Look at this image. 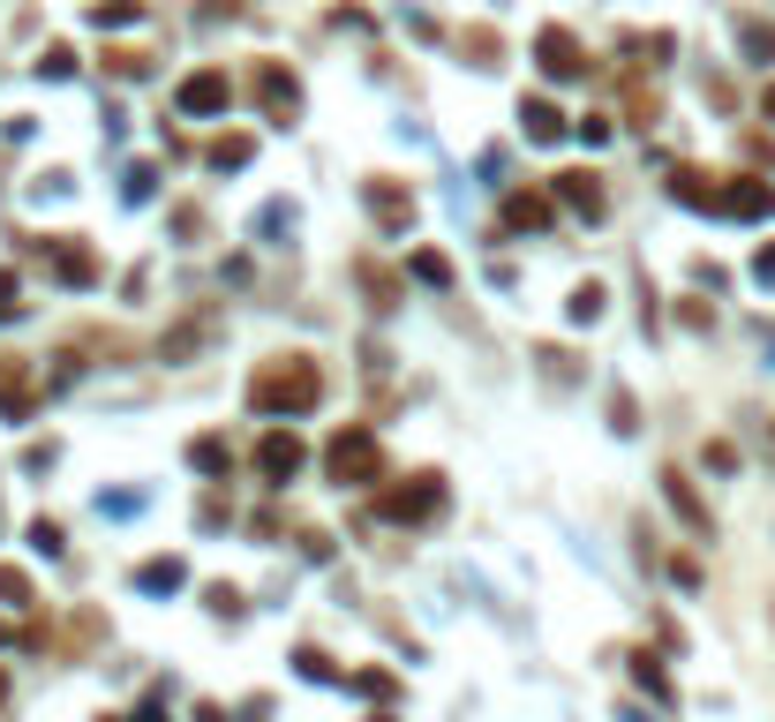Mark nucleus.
I'll list each match as a JSON object with an SVG mask.
<instances>
[{
  "label": "nucleus",
  "mask_w": 775,
  "mask_h": 722,
  "mask_svg": "<svg viewBox=\"0 0 775 722\" xmlns=\"http://www.w3.org/2000/svg\"><path fill=\"white\" fill-rule=\"evenodd\" d=\"M324 399V369L309 354H279V362H257L249 377V407L257 414H309Z\"/></svg>",
  "instance_id": "nucleus-1"
},
{
  "label": "nucleus",
  "mask_w": 775,
  "mask_h": 722,
  "mask_svg": "<svg viewBox=\"0 0 775 722\" xmlns=\"http://www.w3.org/2000/svg\"><path fill=\"white\" fill-rule=\"evenodd\" d=\"M324 474H332L340 489L377 482V474H385V444H377V429H362V422L332 429V444H324Z\"/></svg>",
  "instance_id": "nucleus-2"
},
{
  "label": "nucleus",
  "mask_w": 775,
  "mask_h": 722,
  "mask_svg": "<svg viewBox=\"0 0 775 722\" xmlns=\"http://www.w3.org/2000/svg\"><path fill=\"white\" fill-rule=\"evenodd\" d=\"M437 511H444V474H407L377 497V519H391V527H422Z\"/></svg>",
  "instance_id": "nucleus-3"
},
{
  "label": "nucleus",
  "mask_w": 775,
  "mask_h": 722,
  "mask_svg": "<svg viewBox=\"0 0 775 722\" xmlns=\"http://www.w3.org/2000/svg\"><path fill=\"white\" fill-rule=\"evenodd\" d=\"M249 98L263 106V121H279V128L302 121V84H294V68H287V61H257V76H249Z\"/></svg>",
  "instance_id": "nucleus-4"
},
{
  "label": "nucleus",
  "mask_w": 775,
  "mask_h": 722,
  "mask_svg": "<svg viewBox=\"0 0 775 722\" xmlns=\"http://www.w3.org/2000/svg\"><path fill=\"white\" fill-rule=\"evenodd\" d=\"M39 263L53 271V287H98V279H106L98 249H90V241H68V234H45V241H39Z\"/></svg>",
  "instance_id": "nucleus-5"
},
{
  "label": "nucleus",
  "mask_w": 775,
  "mask_h": 722,
  "mask_svg": "<svg viewBox=\"0 0 775 722\" xmlns=\"http://www.w3.org/2000/svg\"><path fill=\"white\" fill-rule=\"evenodd\" d=\"M535 68H542L550 84H580V76H588V45L572 39V31H558V23H550V31L535 39Z\"/></svg>",
  "instance_id": "nucleus-6"
},
{
  "label": "nucleus",
  "mask_w": 775,
  "mask_h": 722,
  "mask_svg": "<svg viewBox=\"0 0 775 722\" xmlns=\"http://www.w3.org/2000/svg\"><path fill=\"white\" fill-rule=\"evenodd\" d=\"M550 196H558V204H564L572 218H588V226H595V218L610 212V196H603V173H588V166H564L558 181H550Z\"/></svg>",
  "instance_id": "nucleus-7"
},
{
  "label": "nucleus",
  "mask_w": 775,
  "mask_h": 722,
  "mask_svg": "<svg viewBox=\"0 0 775 722\" xmlns=\"http://www.w3.org/2000/svg\"><path fill=\"white\" fill-rule=\"evenodd\" d=\"M302 460H309V444L294 437V429H271V437L257 444V474H263V482H294Z\"/></svg>",
  "instance_id": "nucleus-8"
},
{
  "label": "nucleus",
  "mask_w": 775,
  "mask_h": 722,
  "mask_svg": "<svg viewBox=\"0 0 775 722\" xmlns=\"http://www.w3.org/2000/svg\"><path fill=\"white\" fill-rule=\"evenodd\" d=\"M564 106L558 98H542V90H527V98H519V136H527V143H558L564 136Z\"/></svg>",
  "instance_id": "nucleus-9"
},
{
  "label": "nucleus",
  "mask_w": 775,
  "mask_h": 722,
  "mask_svg": "<svg viewBox=\"0 0 775 722\" xmlns=\"http://www.w3.org/2000/svg\"><path fill=\"white\" fill-rule=\"evenodd\" d=\"M550 218H558V196H550V188H513V196H505V226H513V234H542Z\"/></svg>",
  "instance_id": "nucleus-10"
},
{
  "label": "nucleus",
  "mask_w": 775,
  "mask_h": 722,
  "mask_svg": "<svg viewBox=\"0 0 775 722\" xmlns=\"http://www.w3.org/2000/svg\"><path fill=\"white\" fill-rule=\"evenodd\" d=\"M723 218H775V188H768V181H753V173L723 181Z\"/></svg>",
  "instance_id": "nucleus-11"
},
{
  "label": "nucleus",
  "mask_w": 775,
  "mask_h": 722,
  "mask_svg": "<svg viewBox=\"0 0 775 722\" xmlns=\"http://www.w3.org/2000/svg\"><path fill=\"white\" fill-rule=\"evenodd\" d=\"M226 98H234V84H226L218 68H196V76L181 84V114H204V121H212V114H226Z\"/></svg>",
  "instance_id": "nucleus-12"
},
{
  "label": "nucleus",
  "mask_w": 775,
  "mask_h": 722,
  "mask_svg": "<svg viewBox=\"0 0 775 722\" xmlns=\"http://www.w3.org/2000/svg\"><path fill=\"white\" fill-rule=\"evenodd\" d=\"M369 218H377L385 234H407V226H415V196H407L399 181H369Z\"/></svg>",
  "instance_id": "nucleus-13"
},
{
  "label": "nucleus",
  "mask_w": 775,
  "mask_h": 722,
  "mask_svg": "<svg viewBox=\"0 0 775 722\" xmlns=\"http://www.w3.org/2000/svg\"><path fill=\"white\" fill-rule=\"evenodd\" d=\"M670 196H678V204H692V212H715V218H723V188H715V173H700V166H670Z\"/></svg>",
  "instance_id": "nucleus-14"
},
{
  "label": "nucleus",
  "mask_w": 775,
  "mask_h": 722,
  "mask_svg": "<svg viewBox=\"0 0 775 722\" xmlns=\"http://www.w3.org/2000/svg\"><path fill=\"white\" fill-rule=\"evenodd\" d=\"M663 497H670V505L686 511V527H692V535H715V519H708V505L692 497V482H686V474H678V467L663 474Z\"/></svg>",
  "instance_id": "nucleus-15"
},
{
  "label": "nucleus",
  "mask_w": 775,
  "mask_h": 722,
  "mask_svg": "<svg viewBox=\"0 0 775 722\" xmlns=\"http://www.w3.org/2000/svg\"><path fill=\"white\" fill-rule=\"evenodd\" d=\"M294 678H309V685H340L346 670L324 655V647H294Z\"/></svg>",
  "instance_id": "nucleus-16"
},
{
  "label": "nucleus",
  "mask_w": 775,
  "mask_h": 722,
  "mask_svg": "<svg viewBox=\"0 0 775 722\" xmlns=\"http://www.w3.org/2000/svg\"><path fill=\"white\" fill-rule=\"evenodd\" d=\"M136 588H143V595H173V588H181V557H151V564L136 572Z\"/></svg>",
  "instance_id": "nucleus-17"
},
{
  "label": "nucleus",
  "mask_w": 775,
  "mask_h": 722,
  "mask_svg": "<svg viewBox=\"0 0 775 722\" xmlns=\"http://www.w3.org/2000/svg\"><path fill=\"white\" fill-rule=\"evenodd\" d=\"M249 151H257L249 136H218V143H212V151H204V159H212L218 173H234V166H249Z\"/></svg>",
  "instance_id": "nucleus-18"
},
{
  "label": "nucleus",
  "mask_w": 775,
  "mask_h": 722,
  "mask_svg": "<svg viewBox=\"0 0 775 722\" xmlns=\"http://www.w3.org/2000/svg\"><path fill=\"white\" fill-rule=\"evenodd\" d=\"M415 279H422V287H452V256L444 249H415Z\"/></svg>",
  "instance_id": "nucleus-19"
},
{
  "label": "nucleus",
  "mask_w": 775,
  "mask_h": 722,
  "mask_svg": "<svg viewBox=\"0 0 775 722\" xmlns=\"http://www.w3.org/2000/svg\"><path fill=\"white\" fill-rule=\"evenodd\" d=\"M151 196H159V166H129V181H121V204H151Z\"/></svg>",
  "instance_id": "nucleus-20"
},
{
  "label": "nucleus",
  "mask_w": 775,
  "mask_h": 722,
  "mask_svg": "<svg viewBox=\"0 0 775 722\" xmlns=\"http://www.w3.org/2000/svg\"><path fill=\"white\" fill-rule=\"evenodd\" d=\"M0 602H8V610H31V572L0 564Z\"/></svg>",
  "instance_id": "nucleus-21"
},
{
  "label": "nucleus",
  "mask_w": 775,
  "mask_h": 722,
  "mask_svg": "<svg viewBox=\"0 0 775 722\" xmlns=\"http://www.w3.org/2000/svg\"><path fill=\"white\" fill-rule=\"evenodd\" d=\"M603 301H610V287H595V279H588V287L572 294V324H595V316H603Z\"/></svg>",
  "instance_id": "nucleus-22"
},
{
  "label": "nucleus",
  "mask_w": 775,
  "mask_h": 722,
  "mask_svg": "<svg viewBox=\"0 0 775 722\" xmlns=\"http://www.w3.org/2000/svg\"><path fill=\"white\" fill-rule=\"evenodd\" d=\"M460 45L474 53V68H497V61H505V39H489V31H467Z\"/></svg>",
  "instance_id": "nucleus-23"
},
{
  "label": "nucleus",
  "mask_w": 775,
  "mask_h": 722,
  "mask_svg": "<svg viewBox=\"0 0 775 722\" xmlns=\"http://www.w3.org/2000/svg\"><path fill=\"white\" fill-rule=\"evenodd\" d=\"M136 15H143V0H106V8H98L106 31H121V23H136Z\"/></svg>",
  "instance_id": "nucleus-24"
},
{
  "label": "nucleus",
  "mask_w": 775,
  "mask_h": 722,
  "mask_svg": "<svg viewBox=\"0 0 775 722\" xmlns=\"http://www.w3.org/2000/svg\"><path fill=\"white\" fill-rule=\"evenodd\" d=\"M8 316H23V279H15V271H0V324H8Z\"/></svg>",
  "instance_id": "nucleus-25"
},
{
  "label": "nucleus",
  "mask_w": 775,
  "mask_h": 722,
  "mask_svg": "<svg viewBox=\"0 0 775 722\" xmlns=\"http://www.w3.org/2000/svg\"><path fill=\"white\" fill-rule=\"evenodd\" d=\"M633 678H641L647 692H663V700H670V678H663V670H655V655H633Z\"/></svg>",
  "instance_id": "nucleus-26"
},
{
  "label": "nucleus",
  "mask_w": 775,
  "mask_h": 722,
  "mask_svg": "<svg viewBox=\"0 0 775 722\" xmlns=\"http://www.w3.org/2000/svg\"><path fill=\"white\" fill-rule=\"evenodd\" d=\"M745 53H753V61H775V31L768 23H745Z\"/></svg>",
  "instance_id": "nucleus-27"
},
{
  "label": "nucleus",
  "mask_w": 775,
  "mask_h": 722,
  "mask_svg": "<svg viewBox=\"0 0 775 722\" xmlns=\"http://www.w3.org/2000/svg\"><path fill=\"white\" fill-rule=\"evenodd\" d=\"M39 68H45V76H76V45H45Z\"/></svg>",
  "instance_id": "nucleus-28"
},
{
  "label": "nucleus",
  "mask_w": 775,
  "mask_h": 722,
  "mask_svg": "<svg viewBox=\"0 0 775 722\" xmlns=\"http://www.w3.org/2000/svg\"><path fill=\"white\" fill-rule=\"evenodd\" d=\"M31 542H39L45 557H61V550H68V542H61V527H53V519H31Z\"/></svg>",
  "instance_id": "nucleus-29"
},
{
  "label": "nucleus",
  "mask_w": 775,
  "mask_h": 722,
  "mask_svg": "<svg viewBox=\"0 0 775 722\" xmlns=\"http://www.w3.org/2000/svg\"><path fill=\"white\" fill-rule=\"evenodd\" d=\"M354 685H362V692H369V700H391V692H399V685H391L385 670H354Z\"/></svg>",
  "instance_id": "nucleus-30"
},
{
  "label": "nucleus",
  "mask_w": 775,
  "mask_h": 722,
  "mask_svg": "<svg viewBox=\"0 0 775 722\" xmlns=\"http://www.w3.org/2000/svg\"><path fill=\"white\" fill-rule=\"evenodd\" d=\"M196 467H204V474L226 467V444H218V437H204V444H196Z\"/></svg>",
  "instance_id": "nucleus-31"
},
{
  "label": "nucleus",
  "mask_w": 775,
  "mask_h": 722,
  "mask_svg": "<svg viewBox=\"0 0 775 722\" xmlns=\"http://www.w3.org/2000/svg\"><path fill=\"white\" fill-rule=\"evenodd\" d=\"M753 279H768V287H775V249H761V256H753Z\"/></svg>",
  "instance_id": "nucleus-32"
},
{
  "label": "nucleus",
  "mask_w": 775,
  "mask_h": 722,
  "mask_svg": "<svg viewBox=\"0 0 775 722\" xmlns=\"http://www.w3.org/2000/svg\"><path fill=\"white\" fill-rule=\"evenodd\" d=\"M761 114H768V121H775V84H768V98H761Z\"/></svg>",
  "instance_id": "nucleus-33"
},
{
  "label": "nucleus",
  "mask_w": 775,
  "mask_h": 722,
  "mask_svg": "<svg viewBox=\"0 0 775 722\" xmlns=\"http://www.w3.org/2000/svg\"><path fill=\"white\" fill-rule=\"evenodd\" d=\"M0 700H8V670H0Z\"/></svg>",
  "instance_id": "nucleus-34"
},
{
  "label": "nucleus",
  "mask_w": 775,
  "mask_h": 722,
  "mask_svg": "<svg viewBox=\"0 0 775 722\" xmlns=\"http://www.w3.org/2000/svg\"><path fill=\"white\" fill-rule=\"evenodd\" d=\"M98 722H121V715H98Z\"/></svg>",
  "instance_id": "nucleus-35"
},
{
  "label": "nucleus",
  "mask_w": 775,
  "mask_h": 722,
  "mask_svg": "<svg viewBox=\"0 0 775 722\" xmlns=\"http://www.w3.org/2000/svg\"><path fill=\"white\" fill-rule=\"evenodd\" d=\"M768 444H775V437H768Z\"/></svg>",
  "instance_id": "nucleus-36"
}]
</instances>
